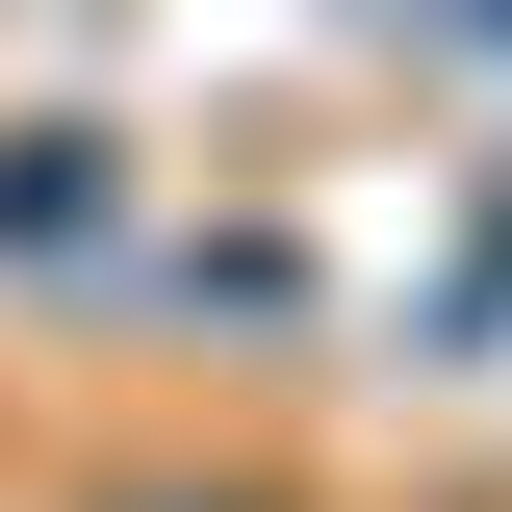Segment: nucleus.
Wrapping results in <instances>:
<instances>
[{"label":"nucleus","mask_w":512,"mask_h":512,"mask_svg":"<svg viewBox=\"0 0 512 512\" xmlns=\"http://www.w3.org/2000/svg\"><path fill=\"white\" fill-rule=\"evenodd\" d=\"M128 512H282V487H128Z\"/></svg>","instance_id":"obj_1"}]
</instances>
